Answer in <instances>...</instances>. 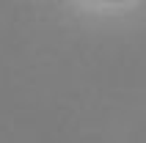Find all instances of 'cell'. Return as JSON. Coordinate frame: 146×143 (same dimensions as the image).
<instances>
[{"label": "cell", "instance_id": "1", "mask_svg": "<svg viewBox=\"0 0 146 143\" xmlns=\"http://www.w3.org/2000/svg\"><path fill=\"white\" fill-rule=\"evenodd\" d=\"M110 3H116V0H110Z\"/></svg>", "mask_w": 146, "mask_h": 143}]
</instances>
